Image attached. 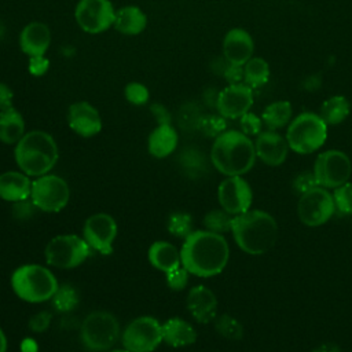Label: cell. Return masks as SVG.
Listing matches in <instances>:
<instances>
[{
	"label": "cell",
	"instance_id": "4fadbf2b",
	"mask_svg": "<svg viewBox=\"0 0 352 352\" xmlns=\"http://www.w3.org/2000/svg\"><path fill=\"white\" fill-rule=\"evenodd\" d=\"M74 16L84 32L98 34L114 25L116 10L110 0H80Z\"/></svg>",
	"mask_w": 352,
	"mask_h": 352
},
{
	"label": "cell",
	"instance_id": "ac0fdd59",
	"mask_svg": "<svg viewBox=\"0 0 352 352\" xmlns=\"http://www.w3.org/2000/svg\"><path fill=\"white\" fill-rule=\"evenodd\" d=\"M256 155L270 166H278L285 162L287 157L289 144L285 138H282L275 131H261L257 135L256 143Z\"/></svg>",
	"mask_w": 352,
	"mask_h": 352
},
{
	"label": "cell",
	"instance_id": "7bdbcfd3",
	"mask_svg": "<svg viewBox=\"0 0 352 352\" xmlns=\"http://www.w3.org/2000/svg\"><path fill=\"white\" fill-rule=\"evenodd\" d=\"M50 67V60L45 55H38V56H29V65H28V69H29V73L36 76V77H40L43 74L47 73Z\"/></svg>",
	"mask_w": 352,
	"mask_h": 352
},
{
	"label": "cell",
	"instance_id": "1f68e13d",
	"mask_svg": "<svg viewBox=\"0 0 352 352\" xmlns=\"http://www.w3.org/2000/svg\"><path fill=\"white\" fill-rule=\"evenodd\" d=\"M180 165L184 169V172L188 175V177L197 179L201 177L206 172V161L205 157L197 151V150H186L179 157Z\"/></svg>",
	"mask_w": 352,
	"mask_h": 352
},
{
	"label": "cell",
	"instance_id": "9c48e42d",
	"mask_svg": "<svg viewBox=\"0 0 352 352\" xmlns=\"http://www.w3.org/2000/svg\"><path fill=\"white\" fill-rule=\"evenodd\" d=\"M314 175L318 186L323 188H337L345 184L352 175L349 157L340 150H327L316 157Z\"/></svg>",
	"mask_w": 352,
	"mask_h": 352
},
{
	"label": "cell",
	"instance_id": "52a82bcc",
	"mask_svg": "<svg viewBox=\"0 0 352 352\" xmlns=\"http://www.w3.org/2000/svg\"><path fill=\"white\" fill-rule=\"evenodd\" d=\"M120 336L117 318L106 311H95L85 316L80 329V338L87 349L102 352L110 349Z\"/></svg>",
	"mask_w": 352,
	"mask_h": 352
},
{
	"label": "cell",
	"instance_id": "d6986e66",
	"mask_svg": "<svg viewBox=\"0 0 352 352\" xmlns=\"http://www.w3.org/2000/svg\"><path fill=\"white\" fill-rule=\"evenodd\" d=\"M254 43L252 36L239 28L226 33L223 40V55L228 63L243 66L253 55Z\"/></svg>",
	"mask_w": 352,
	"mask_h": 352
},
{
	"label": "cell",
	"instance_id": "2e32d148",
	"mask_svg": "<svg viewBox=\"0 0 352 352\" xmlns=\"http://www.w3.org/2000/svg\"><path fill=\"white\" fill-rule=\"evenodd\" d=\"M253 104V91L246 84H230L221 89L216 99V109L224 118H239Z\"/></svg>",
	"mask_w": 352,
	"mask_h": 352
},
{
	"label": "cell",
	"instance_id": "3957f363",
	"mask_svg": "<svg viewBox=\"0 0 352 352\" xmlns=\"http://www.w3.org/2000/svg\"><path fill=\"white\" fill-rule=\"evenodd\" d=\"M231 231L236 245L248 254H263L278 239V224L275 219L270 213L258 209H249L234 216Z\"/></svg>",
	"mask_w": 352,
	"mask_h": 352
},
{
	"label": "cell",
	"instance_id": "7a4b0ae2",
	"mask_svg": "<svg viewBox=\"0 0 352 352\" xmlns=\"http://www.w3.org/2000/svg\"><path fill=\"white\" fill-rule=\"evenodd\" d=\"M254 143L242 131H224L219 135L210 150L213 166L226 176L248 173L256 161Z\"/></svg>",
	"mask_w": 352,
	"mask_h": 352
},
{
	"label": "cell",
	"instance_id": "d6a6232c",
	"mask_svg": "<svg viewBox=\"0 0 352 352\" xmlns=\"http://www.w3.org/2000/svg\"><path fill=\"white\" fill-rule=\"evenodd\" d=\"M52 307L58 312H70L78 304V293L70 285H62L52 296Z\"/></svg>",
	"mask_w": 352,
	"mask_h": 352
},
{
	"label": "cell",
	"instance_id": "4316f807",
	"mask_svg": "<svg viewBox=\"0 0 352 352\" xmlns=\"http://www.w3.org/2000/svg\"><path fill=\"white\" fill-rule=\"evenodd\" d=\"M25 133L23 117L15 107L0 111V142L16 144Z\"/></svg>",
	"mask_w": 352,
	"mask_h": 352
},
{
	"label": "cell",
	"instance_id": "8992f818",
	"mask_svg": "<svg viewBox=\"0 0 352 352\" xmlns=\"http://www.w3.org/2000/svg\"><path fill=\"white\" fill-rule=\"evenodd\" d=\"M327 138V125L319 114L305 111L290 121L286 132L289 148L298 154H309L323 146Z\"/></svg>",
	"mask_w": 352,
	"mask_h": 352
},
{
	"label": "cell",
	"instance_id": "b9f144b4",
	"mask_svg": "<svg viewBox=\"0 0 352 352\" xmlns=\"http://www.w3.org/2000/svg\"><path fill=\"white\" fill-rule=\"evenodd\" d=\"M315 187H318V182L314 172H302L297 175L293 180V190L300 195L311 191Z\"/></svg>",
	"mask_w": 352,
	"mask_h": 352
},
{
	"label": "cell",
	"instance_id": "e575fe53",
	"mask_svg": "<svg viewBox=\"0 0 352 352\" xmlns=\"http://www.w3.org/2000/svg\"><path fill=\"white\" fill-rule=\"evenodd\" d=\"M168 231L176 238H186L192 232V219L186 212H176L169 216Z\"/></svg>",
	"mask_w": 352,
	"mask_h": 352
},
{
	"label": "cell",
	"instance_id": "f546056e",
	"mask_svg": "<svg viewBox=\"0 0 352 352\" xmlns=\"http://www.w3.org/2000/svg\"><path fill=\"white\" fill-rule=\"evenodd\" d=\"M268 77H270V66L267 60H264L263 58L252 56L243 65V80H245V84L249 85L252 89L265 84L268 81Z\"/></svg>",
	"mask_w": 352,
	"mask_h": 352
},
{
	"label": "cell",
	"instance_id": "83f0119b",
	"mask_svg": "<svg viewBox=\"0 0 352 352\" xmlns=\"http://www.w3.org/2000/svg\"><path fill=\"white\" fill-rule=\"evenodd\" d=\"M349 102L345 96L334 95L327 98L319 110L320 118L326 122V125H337L342 122L349 116Z\"/></svg>",
	"mask_w": 352,
	"mask_h": 352
},
{
	"label": "cell",
	"instance_id": "4dcf8cb0",
	"mask_svg": "<svg viewBox=\"0 0 352 352\" xmlns=\"http://www.w3.org/2000/svg\"><path fill=\"white\" fill-rule=\"evenodd\" d=\"M234 216L224 209H214L205 214L204 217V226L208 231L216 232V234H224L232 230Z\"/></svg>",
	"mask_w": 352,
	"mask_h": 352
},
{
	"label": "cell",
	"instance_id": "f6af8a7d",
	"mask_svg": "<svg viewBox=\"0 0 352 352\" xmlns=\"http://www.w3.org/2000/svg\"><path fill=\"white\" fill-rule=\"evenodd\" d=\"M223 76L228 81V84H239L243 80V66L227 63Z\"/></svg>",
	"mask_w": 352,
	"mask_h": 352
},
{
	"label": "cell",
	"instance_id": "60d3db41",
	"mask_svg": "<svg viewBox=\"0 0 352 352\" xmlns=\"http://www.w3.org/2000/svg\"><path fill=\"white\" fill-rule=\"evenodd\" d=\"M239 125H241V131H242L246 136L258 135V133L261 132L263 120H260L256 114L248 111V113H245L242 117H239Z\"/></svg>",
	"mask_w": 352,
	"mask_h": 352
},
{
	"label": "cell",
	"instance_id": "ee69618b",
	"mask_svg": "<svg viewBox=\"0 0 352 352\" xmlns=\"http://www.w3.org/2000/svg\"><path fill=\"white\" fill-rule=\"evenodd\" d=\"M50 323H51V315L48 312L43 311V312L33 315L29 319V329L34 333H41L48 329Z\"/></svg>",
	"mask_w": 352,
	"mask_h": 352
},
{
	"label": "cell",
	"instance_id": "8fae6325",
	"mask_svg": "<svg viewBox=\"0 0 352 352\" xmlns=\"http://www.w3.org/2000/svg\"><path fill=\"white\" fill-rule=\"evenodd\" d=\"M162 341V324L151 316L132 320L122 333V345L129 352H153Z\"/></svg>",
	"mask_w": 352,
	"mask_h": 352
},
{
	"label": "cell",
	"instance_id": "816d5d0a",
	"mask_svg": "<svg viewBox=\"0 0 352 352\" xmlns=\"http://www.w3.org/2000/svg\"><path fill=\"white\" fill-rule=\"evenodd\" d=\"M111 352H129V351H126V349L124 348V349H114V351H111Z\"/></svg>",
	"mask_w": 352,
	"mask_h": 352
},
{
	"label": "cell",
	"instance_id": "f907efd6",
	"mask_svg": "<svg viewBox=\"0 0 352 352\" xmlns=\"http://www.w3.org/2000/svg\"><path fill=\"white\" fill-rule=\"evenodd\" d=\"M6 351H7V338L3 330L0 329V352H6Z\"/></svg>",
	"mask_w": 352,
	"mask_h": 352
},
{
	"label": "cell",
	"instance_id": "cb8c5ba5",
	"mask_svg": "<svg viewBox=\"0 0 352 352\" xmlns=\"http://www.w3.org/2000/svg\"><path fill=\"white\" fill-rule=\"evenodd\" d=\"M146 25H147L146 14L136 6H125L116 11L113 26L121 34L136 36L146 29Z\"/></svg>",
	"mask_w": 352,
	"mask_h": 352
},
{
	"label": "cell",
	"instance_id": "7402d4cb",
	"mask_svg": "<svg viewBox=\"0 0 352 352\" xmlns=\"http://www.w3.org/2000/svg\"><path fill=\"white\" fill-rule=\"evenodd\" d=\"M32 182L26 173L10 170L0 175V198L16 202L30 198Z\"/></svg>",
	"mask_w": 352,
	"mask_h": 352
},
{
	"label": "cell",
	"instance_id": "e0dca14e",
	"mask_svg": "<svg viewBox=\"0 0 352 352\" xmlns=\"http://www.w3.org/2000/svg\"><path fill=\"white\" fill-rule=\"evenodd\" d=\"M67 124L77 135L91 138L100 132L102 118L98 110L88 102L73 103L67 110Z\"/></svg>",
	"mask_w": 352,
	"mask_h": 352
},
{
	"label": "cell",
	"instance_id": "5b68a950",
	"mask_svg": "<svg viewBox=\"0 0 352 352\" xmlns=\"http://www.w3.org/2000/svg\"><path fill=\"white\" fill-rule=\"evenodd\" d=\"M11 285L15 294L28 302L47 301L59 287L54 274L37 264L18 267L11 276Z\"/></svg>",
	"mask_w": 352,
	"mask_h": 352
},
{
	"label": "cell",
	"instance_id": "bcb514c9",
	"mask_svg": "<svg viewBox=\"0 0 352 352\" xmlns=\"http://www.w3.org/2000/svg\"><path fill=\"white\" fill-rule=\"evenodd\" d=\"M150 110H151V113H153V116H154V118H155V121H157L158 125L170 124L172 116H170L169 110H168L164 104H161V103H153V104L150 106Z\"/></svg>",
	"mask_w": 352,
	"mask_h": 352
},
{
	"label": "cell",
	"instance_id": "484cf974",
	"mask_svg": "<svg viewBox=\"0 0 352 352\" xmlns=\"http://www.w3.org/2000/svg\"><path fill=\"white\" fill-rule=\"evenodd\" d=\"M148 261L153 267L165 274L182 265L180 252L169 242L158 241L154 242L148 249Z\"/></svg>",
	"mask_w": 352,
	"mask_h": 352
},
{
	"label": "cell",
	"instance_id": "d4e9b609",
	"mask_svg": "<svg viewBox=\"0 0 352 352\" xmlns=\"http://www.w3.org/2000/svg\"><path fill=\"white\" fill-rule=\"evenodd\" d=\"M162 338L166 344L179 348L195 342L197 333L194 327L180 318H170L162 324Z\"/></svg>",
	"mask_w": 352,
	"mask_h": 352
},
{
	"label": "cell",
	"instance_id": "ab89813d",
	"mask_svg": "<svg viewBox=\"0 0 352 352\" xmlns=\"http://www.w3.org/2000/svg\"><path fill=\"white\" fill-rule=\"evenodd\" d=\"M188 271L183 267L179 265L177 268L166 272V283L172 290H183L188 282Z\"/></svg>",
	"mask_w": 352,
	"mask_h": 352
},
{
	"label": "cell",
	"instance_id": "8d00e7d4",
	"mask_svg": "<svg viewBox=\"0 0 352 352\" xmlns=\"http://www.w3.org/2000/svg\"><path fill=\"white\" fill-rule=\"evenodd\" d=\"M333 199L336 208L344 214H352V183H345L334 188Z\"/></svg>",
	"mask_w": 352,
	"mask_h": 352
},
{
	"label": "cell",
	"instance_id": "6da1fadb",
	"mask_svg": "<svg viewBox=\"0 0 352 352\" xmlns=\"http://www.w3.org/2000/svg\"><path fill=\"white\" fill-rule=\"evenodd\" d=\"M230 257V248L221 234L208 230L192 231L184 238L180 260L182 265L192 275L209 278L220 274Z\"/></svg>",
	"mask_w": 352,
	"mask_h": 352
},
{
	"label": "cell",
	"instance_id": "c3c4849f",
	"mask_svg": "<svg viewBox=\"0 0 352 352\" xmlns=\"http://www.w3.org/2000/svg\"><path fill=\"white\" fill-rule=\"evenodd\" d=\"M21 351L22 352H37V342L33 338H25L21 344Z\"/></svg>",
	"mask_w": 352,
	"mask_h": 352
},
{
	"label": "cell",
	"instance_id": "ba28073f",
	"mask_svg": "<svg viewBox=\"0 0 352 352\" xmlns=\"http://www.w3.org/2000/svg\"><path fill=\"white\" fill-rule=\"evenodd\" d=\"M91 248L84 238L74 234L54 236L45 248L47 263L52 267L69 270L82 264L91 254Z\"/></svg>",
	"mask_w": 352,
	"mask_h": 352
},
{
	"label": "cell",
	"instance_id": "603a6c76",
	"mask_svg": "<svg viewBox=\"0 0 352 352\" xmlns=\"http://www.w3.org/2000/svg\"><path fill=\"white\" fill-rule=\"evenodd\" d=\"M177 132L170 124L157 125L148 136V153L155 158H165L177 146Z\"/></svg>",
	"mask_w": 352,
	"mask_h": 352
},
{
	"label": "cell",
	"instance_id": "7dc6e473",
	"mask_svg": "<svg viewBox=\"0 0 352 352\" xmlns=\"http://www.w3.org/2000/svg\"><path fill=\"white\" fill-rule=\"evenodd\" d=\"M12 99H14V92L11 91V88L4 82H0V111L14 107Z\"/></svg>",
	"mask_w": 352,
	"mask_h": 352
},
{
	"label": "cell",
	"instance_id": "5bb4252c",
	"mask_svg": "<svg viewBox=\"0 0 352 352\" xmlns=\"http://www.w3.org/2000/svg\"><path fill=\"white\" fill-rule=\"evenodd\" d=\"M82 235L91 249L102 254H110L117 236V223L107 213L92 214L85 220Z\"/></svg>",
	"mask_w": 352,
	"mask_h": 352
},
{
	"label": "cell",
	"instance_id": "44dd1931",
	"mask_svg": "<svg viewBox=\"0 0 352 352\" xmlns=\"http://www.w3.org/2000/svg\"><path fill=\"white\" fill-rule=\"evenodd\" d=\"M51 44V30L44 22L33 21L28 23L19 34V45L28 56L45 55Z\"/></svg>",
	"mask_w": 352,
	"mask_h": 352
},
{
	"label": "cell",
	"instance_id": "f35d334b",
	"mask_svg": "<svg viewBox=\"0 0 352 352\" xmlns=\"http://www.w3.org/2000/svg\"><path fill=\"white\" fill-rule=\"evenodd\" d=\"M37 209L38 208L34 205V202L32 199L26 198V199H21V201L14 202L11 212H12L14 219H16L19 221H25V220L32 219Z\"/></svg>",
	"mask_w": 352,
	"mask_h": 352
},
{
	"label": "cell",
	"instance_id": "74e56055",
	"mask_svg": "<svg viewBox=\"0 0 352 352\" xmlns=\"http://www.w3.org/2000/svg\"><path fill=\"white\" fill-rule=\"evenodd\" d=\"M124 95H125V99L132 103V104H136V106H142V104H146L148 102V98H150V92L147 89L146 85H143L142 82H129L125 85V89H124Z\"/></svg>",
	"mask_w": 352,
	"mask_h": 352
},
{
	"label": "cell",
	"instance_id": "836d02e7",
	"mask_svg": "<svg viewBox=\"0 0 352 352\" xmlns=\"http://www.w3.org/2000/svg\"><path fill=\"white\" fill-rule=\"evenodd\" d=\"M214 327L217 330V333L227 338V340H241L243 337V327L242 324L232 316L224 314L221 316H219L214 322Z\"/></svg>",
	"mask_w": 352,
	"mask_h": 352
},
{
	"label": "cell",
	"instance_id": "30bf717a",
	"mask_svg": "<svg viewBox=\"0 0 352 352\" xmlns=\"http://www.w3.org/2000/svg\"><path fill=\"white\" fill-rule=\"evenodd\" d=\"M70 198L67 183L56 175H43L32 182L30 199L43 212L62 210Z\"/></svg>",
	"mask_w": 352,
	"mask_h": 352
},
{
	"label": "cell",
	"instance_id": "d590c367",
	"mask_svg": "<svg viewBox=\"0 0 352 352\" xmlns=\"http://www.w3.org/2000/svg\"><path fill=\"white\" fill-rule=\"evenodd\" d=\"M198 128L201 129V132L209 138H217L219 135H221L226 128V118L223 116H214V114H209V116H204L202 118H199L198 121Z\"/></svg>",
	"mask_w": 352,
	"mask_h": 352
},
{
	"label": "cell",
	"instance_id": "7c38bea8",
	"mask_svg": "<svg viewBox=\"0 0 352 352\" xmlns=\"http://www.w3.org/2000/svg\"><path fill=\"white\" fill-rule=\"evenodd\" d=\"M334 210L336 205L333 195L320 186L300 195L297 204V214L301 223L308 227H319L324 224L333 216Z\"/></svg>",
	"mask_w": 352,
	"mask_h": 352
},
{
	"label": "cell",
	"instance_id": "277c9868",
	"mask_svg": "<svg viewBox=\"0 0 352 352\" xmlns=\"http://www.w3.org/2000/svg\"><path fill=\"white\" fill-rule=\"evenodd\" d=\"M58 146L44 131H30L22 136L14 150L15 162L28 176L47 175L58 161Z\"/></svg>",
	"mask_w": 352,
	"mask_h": 352
},
{
	"label": "cell",
	"instance_id": "f1b7e54d",
	"mask_svg": "<svg viewBox=\"0 0 352 352\" xmlns=\"http://www.w3.org/2000/svg\"><path fill=\"white\" fill-rule=\"evenodd\" d=\"M292 113H293V110H292L290 102L278 100V102L268 104L264 109L261 120L268 129L276 131V129L285 126L286 124H289V121L292 118Z\"/></svg>",
	"mask_w": 352,
	"mask_h": 352
},
{
	"label": "cell",
	"instance_id": "9a60e30c",
	"mask_svg": "<svg viewBox=\"0 0 352 352\" xmlns=\"http://www.w3.org/2000/svg\"><path fill=\"white\" fill-rule=\"evenodd\" d=\"M217 198L226 212L236 216L250 209L253 192L242 176H228L220 183Z\"/></svg>",
	"mask_w": 352,
	"mask_h": 352
},
{
	"label": "cell",
	"instance_id": "681fc988",
	"mask_svg": "<svg viewBox=\"0 0 352 352\" xmlns=\"http://www.w3.org/2000/svg\"><path fill=\"white\" fill-rule=\"evenodd\" d=\"M314 352H340V349L334 344H323V345L318 346Z\"/></svg>",
	"mask_w": 352,
	"mask_h": 352
},
{
	"label": "cell",
	"instance_id": "ffe728a7",
	"mask_svg": "<svg viewBox=\"0 0 352 352\" xmlns=\"http://www.w3.org/2000/svg\"><path fill=\"white\" fill-rule=\"evenodd\" d=\"M187 308L197 322L209 323L216 318L217 298L209 287L198 285L187 294Z\"/></svg>",
	"mask_w": 352,
	"mask_h": 352
}]
</instances>
